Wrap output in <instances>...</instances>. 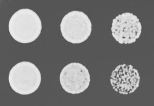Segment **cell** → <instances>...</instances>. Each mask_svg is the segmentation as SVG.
Here are the masks:
<instances>
[{"label": "cell", "mask_w": 154, "mask_h": 106, "mask_svg": "<svg viewBox=\"0 0 154 106\" xmlns=\"http://www.w3.org/2000/svg\"><path fill=\"white\" fill-rule=\"evenodd\" d=\"M9 31L17 42L29 43L38 38L42 30L41 18L30 9L23 8L15 12L10 19Z\"/></svg>", "instance_id": "6da1fadb"}, {"label": "cell", "mask_w": 154, "mask_h": 106, "mask_svg": "<svg viewBox=\"0 0 154 106\" xmlns=\"http://www.w3.org/2000/svg\"><path fill=\"white\" fill-rule=\"evenodd\" d=\"M9 83L13 90L21 95L34 93L40 87L41 72L35 64L22 61L14 65L9 74Z\"/></svg>", "instance_id": "7a4b0ae2"}, {"label": "cell", "mask_w": 154, "mask_h": 106, "mask_svg": "<svg viewBox=\"0 0 154 106\" xmlns=\"http://www.w3.org/2000/svg\"><path fill=\"white\" fill-rule=\"evenodd\" d=\"M92 24L84 12L73 11L62 19L60 30L65 40L73 44L82 43L91 34Z\"/></svg>", "instance_id": "3957f363"}, {"label": "cell", "mask_w": 154, "mask_h": 106, "mask_svg": "<svg viewBox=\"0 0 154 106\" xmlns=\"http://www.w3.org/2000/svg\"><path fill=\"white\" fill-rule=\"evenodd\" d=\"M60 83L65 91L72 95L80 94L90 86V74L84 65L73 62L66 65L60 73Z\"/></svg>", "instance_id": "277c9868"}, {"label": "cell", "mask_w": 154, "mask_h": 106, "mask_svg": "<svg viewBox=\"0 0 154 106\" xmlns=\"http://www.w3.org/2000/svg\"><path fill=\"white\" fill-rule=\"evenodd\" d=\"M142 25L134 14L126 12L119 14L113 19L111 28L112 36L121 45L134 43L142 33Z\"/></svg>", "instance_id": "5b68a950"}, {"label": "cell", "mask_w": 154, "mask_h": 106, "mask_svg": "<svg viewBox=\"0 0 154 106\" xmlns=\"http://www.w3.org/2000/svg\"><path fill=\"white\" fill-rule=\"evenodd\" d=\"M110 81L116 92L127 95L134 93L138 88L140 76L138 71L132 65L120 64L113 70Z\"/></svg>", "instance_id": "8992f818"}]
</instances>
